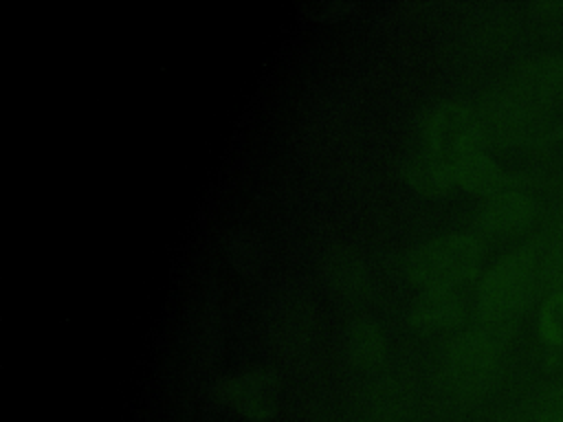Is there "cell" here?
<instances>
[{
	"label": "cell",
	"mask_w": 563,
	"mask_h": 422,
	"mask_svg": "<svg viewBox=\"0 0 563 422\" xmlns=\"http://www.w3.org/2000/svg\"><path fill=\"white\" fill-rule=\"evenodd\" d=\"M352 354L363 365H372L383 356V341L369 323H358L352 330Z\"/></svg>",
	"instance_id": "cell-12"
},
{
	"label": "cell",
	"mask_w": 563,
	"mask_h": 422,
	"mask_svg": "<svg viewBox=\"0 0 563 422\" xmlns=\"http://www.w3.org/2000/svg\"><path fill=\"white\" fill-rule=\"evenodd\" d=\"M537 273L539 266L532 246L515 248L497 259L477 288V314L482 327L501 334L517 321L532 299Z\"/></svg>",
	"instance_id": "cell-2"
},
{
	"label": "cell",
	"mask_w": 563,
	"mask_h": 422,
	"mask_svg": "<svg viewBox=\"0 0 563 422\" xmlns=\"http://www.w3.org/2000/svg\"><path fill=\"white\" fill-rule=\"evenodd\" d=\"M537 215V202L517 191L506 189L486 200V204L479 211L477 224L484 233L490 235H510L521 229H526Z\"/></svg>",
	"instance_id": "cell-6"
},
{
	"label": "cell",
	"mask_w": 563,
	"mask_h": 422,
	"mask_svg": "<svg viewBox=\"0 0 563 422\" xmlns=\"http://www.w3.org/2000/svg\"><path fill=\"white\" fill-rule=\"evenodd\" d=\"M539 422H563V382L548 389L532 409Z\"/></svg>",
	"instance_id": "cell-13"
},
{
	"label": "cell",
	"mask_w": 563,
	"mask_h": 422,
	"mask_svg": "<svg viewBox=\"0 0 563 422\" xmlns=\"http://www.w3.org/2000/svg\"><path fill=\"white\" fill-rule=\"evenodd\" d=\"M427 154L455 169L471 156L482 152L484 130L479 116L462 103L440 106L427 121Z\"/></svg>",
	"instance_id": "cell-5"
},
{
	"label": "cell",
	"mask_w": 563,
	"mask_h": 422,
	"mask_svg": "<svg viewBox=\"0 0 563 422\" xmlns=\"http://www.w3.org/2000/svg\"><path fill=\"white\" fill-rule=\"evenodd\" d=\"M561 90L563 57H539L526 62L484 101L479 114L484 136H519Z\"/></svg>",
	"instance_id": "cell-1"
},
{
	"label": "cell",
	"mask_w": 563,
	"mask_h": 422,
	"mask_svg": "<svg viewBox=\"0 0 563 422\" xmlns=\"http://www.w3.org/2000/svg\"><path fill=\"white\" fill-rule=\"evenodd\" d=\"M482 248L473 235L453 233L438 237L409 257V277L429 288H455L466 281L479 264Z\"/></svg>",
	"instance_id": "cell-3"
},
{
	"label": "cell",
	"mask_w": 563,
	"mask_h": 422,
	"mask_svg": "<svg viewBox=\"0 0 563 422\" xmlns=\"http://www.w3.org/2000/svg\"><path fill=\"white\" fill-rule=\"evenodd\" d=\"M537 334L550 347H563V288L552 290L539 306Z\"/></svg>",
	"instance_id": "cell-11"
},
{
	"label": "cell",
	"mask_w": 563,
	"mask_h": 422,
	"mask_svg": "<svg viewBox=\"0 0 563 422\" xmlns=\"http://www.w3.org/2000/svg\"><path fill=\"white\" fill-rule=\"evenodd\" d=\"M506 422H539V420H537L534 413L530 411V413H523V415H515V418H510V420H506Z\"/></svg>",
	"instance_id": "cell-15"
},
{
	"label": "cell",
	"mask_w": 563,
	"mask_h": 422,
	"mask_svg": "<svg viewBox=\"0 0 563 422\" xmlns=\"http://www.w3.org/2000/svg\"><path fill=\"white\" fill-rule=\"evenodd\" d=\"M462 301L453 288H429L413 306L411 321L422 332L446 330L460 321Z\"/></svg>",
	"instance_id": "cell-8"
},
{
	"label": "cell",
	"mask_w": 563,
	"mask_h": 422,
	"mask_svg": "<svg viewBox=\"0 0 563 422\" xmlns=\"http://www.w3.org/2000/svg\"><path fill=\"white\" fill-rule=\"evenodd\" d=\"M407 178L413 189L424 196L444 193L455 182L453 169L427 152L407 165Z\"/></svg>",
	"instance_id": "cell-10"
},
{
	"label": "cell",
	"mask_w": 563,
	"mask_h": 422,
	"mask_svg": "<svg viewBox=\"0 0 563 422\" xmlns=\"http://www.w3.org/2000/svg\"><path fill=\"white\" fill-rule=\"evenodd\" d=\"M455 182L468 191L490 198L499 191L510 189L512 178L493 158H488L484 152H479V154L466 158L455 169Z\"/></svg>",
	"instance_id": "cell-9"
},
{
	"label": "cell",
	"mask_w": 563,
	"mask_h": 422,
	"mask_svg": "<svg viewBox=\"0 0 563 422\" xmlns=\"http://www.w3.org/2000/svg\"><path fill=\"white\" fill-rule=\"evenodd\" d=\"M545 270L550 279H554L556 288H563V233L550 244V251L545 257Z\"/></svg>",
	"instance_id": "cell-14"
},
{
	"label": "cell",
	"mask_w": 563,
	"mask_h": 422,
	"mask_svg": "<svg viewBox=\"0 0 563 422\" xmlns=\"http://www.w3.org/2000/svg\"><path fill=\"white\" fill-rule=\"evenodd\" d=\"M224 400L251 418H266L275 409V385L268 376L251 374L233 378L222 387Z\"/></svg>",
	"instance_id": "cell-7"
},
{
	"label": "cell",
	"mask_w": 563,
	"mask_h": 422,
	"mask_svg": "<svg viewBox=\"0 0 563 422\" xmlns=\"http://www.w3.org/2000/svg\"><path fill=\"white\" fill-rule=\"evenodd\" d=\"M501 358L499 334L488 327H475L457 336L446 349V378L464 396H477L495 380Z\"/></svg>",
	"instance_id": "cell-4"
}]
</instances>
